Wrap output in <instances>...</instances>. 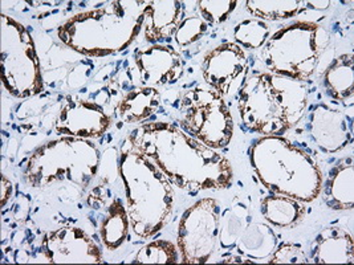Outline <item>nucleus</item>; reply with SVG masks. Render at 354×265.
<instances>
[{"instance_id":"11","label":"nucleus","mask_w":354,"mask_h":265,"mask_svg":"<svg viewBox=\"0 0 354 265\" xmlns=\"http://www.w3.org/2000/svg\"><path fill=\"white\" fill-rule=\"evenodd\" d=\"M248 72V57L236 43H223L215 47L202 63L205 83L223 97L239 93L247 81Z\"/></svg>"},{"instance_id":"15","label":"nucleus","mask_w":354,"mask_h":265,"mask_svg":"<svg viewBox=\"0 0 354 265\" xmlns=\"http://www.w3.org/2000/svg\"><path fill=\"white\" fill-rule=\"evenodd\" d=\"M308 130L315 145L326 154L345 149L353 138V126L348 117L324 102L309 113Z\"/></svg>"},{"instance_id":"24","label":"nucleus","mask_w":354,"mask_h":265,"mask_svg":"<svg viewBox=\"0 0 354 265\" xmlns=\"http://www.w3.org/2000/svg\"><path fill=\"white\" fill-rule=\"evenodd\" d=\"M324 85L328 95L337 101L353 99V52L338 56L324 73Z\"/></svg>"},{"instance_id":"21","label":"nucleus","mask_w":354,"mask_h":265,"mask_svg":"<svg viewBox=\"0 0 354 265\" xmlns=\"http://www.w3.org/2000/svg\"><path fill=\"white\" fill-rule=\"evenodd\" d=\"M254 219V213L248 202L236 198L232 204L225 208L219 216V233H218V246L216 249L223 252H231L235 249L236 242L241 237L245 227Z\"/></svg>"},{"instance_id":"12","label":"nucleus","mask_w":354,"mask_h":265,"mask_svg":"<svg viewBox=\"0 0 354 265\" xmlns=\"http://www.w3.org/2000/svg\"><path fill=\"white\" fill-rule=\"evenodd\" d=\"M112 117L102 106L77 95L65 97L55 119V132L84 139L101 138L112 126Z\"/></svg>"},{"instance_id":"20","label":"nucleus","mask_w":354,"mask_h":265,"mask_svg":"<svg viewBox=\"0 0 354 265\" xmlns=\"http://www.w3.org/2000/svg\"><path fill=\"white\" fill-rule=\"evenodd\" d=\"M161 104L158 88L134 86L114 108L115 117L124 124H140L153 116Z\"/></svg>"},{"instance_id":"2","label":"nucleus","mask_w":354,"mask_h":265,"mask_svg":"<svg viewBox=\"0 0 354 265\" xmlns=\"http://www.w3.org/2000/svg\"><path fill=\"white\" fill-rule=\"evenodd\" d=\"M120 173L130 228L140 239L153 237L170 222L174 208L173 184L129 135L120 149Z\"/></svg>"},{"instance_id":"28","label":"nucleus","mask_w":354,"mask_h":265,"mask_svg":"<svg viewBox=\"0 0 354 265\" xmlns=\"http://www.w3.org/2000/svg\"><path fill=\"white\" fill-rule=\"evenodd\" d=\"M201 17L211 26L225 23L239 1L235 0H201L196 3Z\"/></svg>"},{"instance_id":"6","label":"nucleus","mask_w":354,"mask_h":265,"mask_svg":"<svg viewBox=\"0 0 354 265\" xmlns=\"http://www.w3.org/2000/svg\"><path fill=\"white\" fill-rule=\"evenodd\" d=\"M101 153L91 139L62 137L33 151L24 166L23 177L32 188H48L69 182L86 190L96 179Z\"/></svg>"},{"instance_id":"17","label":"nucleus","mask_w":354,"mask_h":265,"mask_svg":"<svg viewBox=\"0 0 354 265\" xmlns=\"http://www.w3.org/2000/svg\"><path fill=\"white\" fill-rule=\"evenodd\" d=\"M142 17V32L146 41L160 44L177 31L185 19V6L178 0L145 1Z\"/></svg>"},{"instance_id":"27","label":"nucleus","mask_w":354,"mask_h":265,"mask_svg":"<svg viewBox=\"0 0 354 265\" xmlns=\"http://www.w3.org/2000/svg\"><path fill=\"white\" fill-rule=\"evenodd\" d=\"M133 263L136 264H177L178 247L170 240H153L147 243L134 256Z\"/></svg>"},{"instance_id":"22","label":"nucleus","mask_w":354,"mask_h":265,"mask_svg":"<svg viewBox=\"0 0 354 265\" xmlns=\"http://www.w3.org/2000/svg\"><path fill=\"white\" fill-rule=\"evenodd\" d=\"M263 219L277 228H292L306 217V203L286 195H268L260 202Z\"/></svg>"},{"instance_id":"9","label":"nucleus","mask_w":354,"mask_h":265,"mask_svg":"<svg viewBox=\"0 0 354 265\" xmlns=\"http://www.w3.org/2000/svg\"><path fill=\"white\" fill-rule=\"evenodd\" d=\"M182 125L203 145L223 149L234 135V118L225 97L209 85L189 89L180 101Z\"/></svg>"},{"instance_id":"8","label":"nucleus","mask_w":354,"mask_h":265,"mask_svg":"<svg viewBox=\"0 0 354 265\" xmlns=\"http://www.w3.org/2000/svg\"><path fill=\"white\" fill-rule=\"evenodd\" d=\"M1 84L17 99L44 92L41 66L30 31L14 17L1 14Z\"/></svg>"},{"instance_id":"14","label":"nucleus","mask_w":354,"mask_h":265,"mask_svg":"<svg viewBox=\"0 0 354 265\" xmlns=\"http://www.w3.org/2000/svg\"><path fill=\"white\" fill-rule=\"evenodd\" d=\"M137 86L161 88L178 83L185 72L183 57L169 46L151 44L133 55Z\"/></svg>"},{"instance_id":"19","label":"nucleus","mask_w":354,"mask_h":265,"mask_svg":"<svg viewBox=\"0 0 354 265\" xmlns=\"http://www.w3.org/2000/svg\"><path fill=\"white\" fill-rule=\"evenodd\" d=\"M276 247L277 236L272 226L267 222H257L254 217L238 239L232 253L252 263H267Z\"/></svg>"},{"instance_id":"13","label":"nucleus","mask_w":354,"mask_h":265,"mask_svg":"<svg viewBox=\"0 0 354 265\" xmlns=\"http://www.w3.org/2000/svg\"><path fill=\"white\" fill-rule=\"evenodd\" d=\"M41 249L49 264H102L96 240L79 227H62L44 236Z\"/></svg>"},{"instance_id":"3","label":"nucleus","mask_w":354,"mask_h":265,"mask_svg":"<svg viewBox=\"0 0 354 265\" xmlns=\"http://www.w3.org/2000/svg\"><path fill=\"white\" fill-rule=\"evenodd\" d=\"M145 1H109L76 14L57 28L59 40L88 57H106L129 48L142 31Z\"/></svg>"},{"instance_id":"18","label":"nucleus","mask_w":354,"mask_h":265,"mask_svg":"<svg viewBox=\"0 0 354 265\" xmlns=\"http://www.w3.org/2000/svg\"><path fill=\"white\" fill-rule=\"evenodd\" d=\"M353 236L341 227H328L313 240L310 257L316 264H353Z\"/></svg>"},{"instance_id":"7","label":"nucleus","mask_w":354,"mask_h":265,"mask_svg":"<svg viewBox=\"0 0 354 265\" xmlns=\"http://www.w3.org/2000/svg\"><path fill=\"white\" fill-rule=\"evenodd\" d=\"M330 39L319 23L299 20L270 36L260 57L271 73L306 83L316 73Z\"/></svg>"},{"instance_id":"25","label":"nucleus","mask_w":354,"mask_h":265,"mask_svg":"<svg viewBox=\"0 0 354 265\" xmlns=\"http://www.w3.org/2000/svg\"><path fill=\"white\" fill-rule=\"evenodd\" d=\"M245 8L252 17L263 21L288 20L304 10L300 0H248Z\"/></svg>"},{"instance_id":"4","label":"nucleus","mask_w":354,"mask_h":265,"mask_svg":"<svg viewBox=\"0 0 354 265\" xmlns=\"http://www.w3.org/2000/svg\"><path fill=\"white\" fill-rule=\"evenodd\" d=\"M304 83L274 73L255 75L239 90L238 112L247 130L263 137H283L306 116Z\"/></svg>"},{"instance_id":"10","label":"nucleus","mask_w":354,"mask_h":265,"mask_svg":"<svg viewBox=\"0 0 354 265\" xmlns=\"http://www.w3.org/2000/svg\"><path fill=\"white\" fill-rule=\"evenodd\" d=\"M218 200L203 198L189 207L178 224L177 247L180 263L206 264L212 259L219 233Z\"/></svg>"},{"instance_id":"29","label":"nucleus","mask_w":354,"mask_h":265,"mask_svg":"<svg viewBox=\"0 0 354 265\" xmlns=\"http://www.w3.org/2000/svg\"><path fill=\"white\" fill-rule=\"evenodd\" d=\"M207 30L209 24L199 15L185 17L174 33L176 43L179 47L190 46L199 39H202L207 32Z\"/></svg>"},{"instance_id":"5","label":"nucleus","mask_w":354,"mask_h":265,"mask_svg":"<svg viewBox=\"0 0 354 265\" xmlns=\"http://www.w3.org/2000/svg\"><path fill=\"white\" fill-rule=\"evenodd\" d=\"M250 162L267 190L277 195L310 203L320 197L324 186L316 161L287 138L267 135L250 148Z\"/></svg>"},{"instance_id":"32","label":"nucleus","mask_w":354,"mask_h":265,"mask_svg":"<svg viewBox=\"0 0 354 265\" xmlns=\"http://www.w3.org/2000/svg\"><path fill=\"white\" fill-rule=\"evenodd\" d=\"M304 10H317V11H324L329 8L333 3L332 1H303Z\"/></svg>"},{"instance_id":"23","label":"nucleus","mask_w":354,"mask_h":265,"mask_svg":"<svg viewBox=\"0 0 354 265\" xmlns=\"http://www.w3.org/2000/svg\"><path fill=\"white\" fill-rule=\"evenodd\" d=\"M324 188V199L329 208L344 211L352 210L354 203V166L353 162H342L336 166Z\"/></svg>"},{"instance_id":"26","label":"nucleus","mask_w":354,"mask_h":265,"mask_svg":"<svg viewBox=\"0 0 354 265\" xmlns=\"http://www.w3.org/2000/svg\"><path fill=\"white\" fill-rule=\"evenodd\" d=\"M271 30L267 21L257 17L245 19L234 28V37L238 46L250 50L261 48L270 39Z\"/></svg>"},{"instance_id":"31","label":"nucleus","mask_w":354,"mask_h":265,"mask_svg":"<svg viewBox=\"0 0 354 265\" xmlns=\"http://www.w3.org/2000/svg\"><path fill=\"white\" fill-rule=\"evenodd\" d=\"M1 208H4L7 200L12 195V183L10 182L4 175L1 177Z\"/></svg>"},{"instance_id":"16","label":"nucleus","mask_w":354,"mask_h":265,"mask_svg":"<svg viewBox=\"0 0 354 265\" xmlns=\"http://www.w3.org/2000/svg\"><path fill=\"white\" fill-rule=\"evenodd\" d=\"M100 214L98 232L104 247L115 251L122 247L129 233L130 220L127 210V198H121L118 191L98 199L91 206Z\"/></svg>"},{"instance_id":"1","label":"nucleus","mask_w":354,"mask_h":265,"mask_svg":"<svg viewBox=\"0 0 354 265\" xmlns=\"http://www.w3.org/2000/svg\"><path fill=\"white\" fill-rule=\"evenodd\" d=\"M128 135L180 190L198 193L232 186L234 170L225 155L173 124L147 122Z\"/></svg>"},{"instance_id":"30","label":"nucleus","mask_w":354,"mask_h":265,"mask_svg":"<svg viewBox=\"0 0 354 265\" xmlns=\"http://www.w3.org/2000/svg\"><path fill=\"white\" fill-rule=\"evenodd\" d=\"M268 264H306V252L297 244L281 243L270 256Z\"/></svg>"}]
</instances>
